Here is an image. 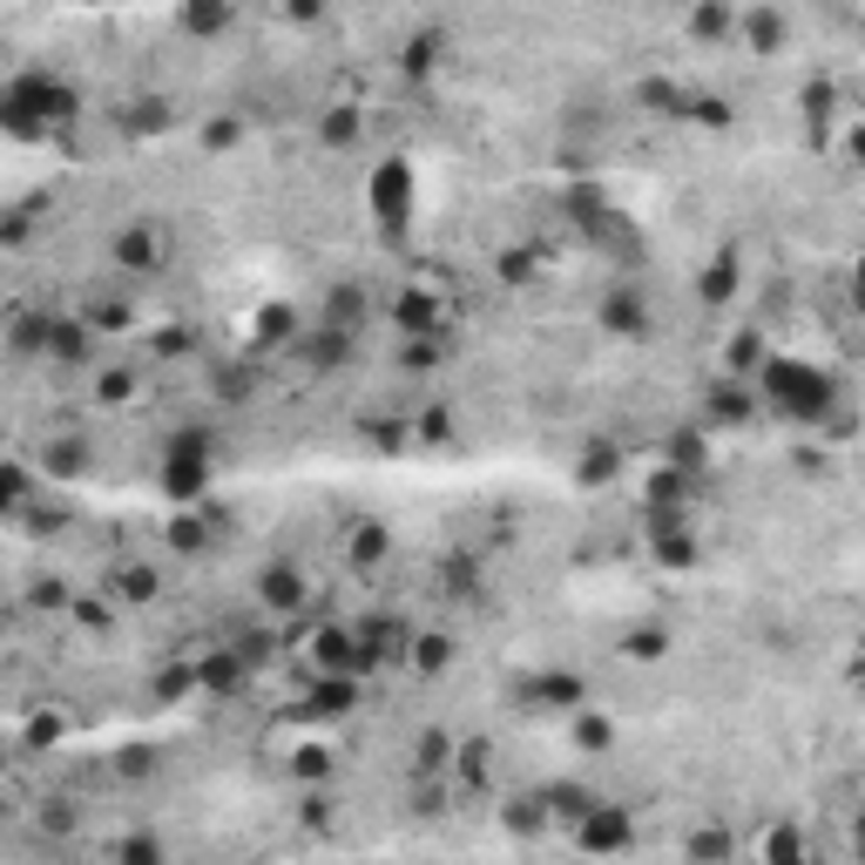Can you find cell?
<instances>
[{"mask_svg":"<svg viewBox=\"0 0 865 865\" xmlns=\"http://www.w3.org/2000/svg\"><path fill=\"white\" fill-rule=\"evenodd\" d=\"M758 400H764L777 419L824 432V426L839 419V379L824 372V366H811V359H771V366L758 372Z\"/></svg>","mask_w":865,"mask_h":865,"instance_id":"obj_1","label":"cell"},{"mask_svg":"<svg viewBox=\"0 0 865 865\" xmlns=\"http://www.w3.org/2000/svg\"><path fill=\"white\" fill-rule=\"evenodd\" d=\"M155 481H163L170 500H204V487L217 481V447H210V432H204V426H183L176 440L163 447Z\"/></svg>","mask_w":865,"mask_h":865,"instance_id":"obj_2","label":"cell"},{"mask_svg":"<svg viewBox=\"0 0 865 865\" xmlns=\"http://www.w3.org/2000/svg\"><path fill=\"white\" fill-rule=\"evenodd\" d=\"M366 204H372V223L385 230V244H406L413 230V204H419V183H413V163L406 155H385L366 183Z\"/></svg>","mask_w":865,"mask_h":865,"instance_id":"obj_3","label":"cell"},{"mask_svg":"<svg viewBox=\"0 0 865 865\" xmlns=\"http://www.w3.org/2000/svg\"><path fill=\"white\" fill-rule=\"evenodd\" d=\"M74 115V89L55 82L48 68H27L8 82V123L14 129H34V123H68Z\"/></svg>","mask_w":865,"mask_h":865,"instance_id":"obj_4","label":"cell"},{"mask_svg":"<svg viewBox=\"0 0 865 865\" xmlns=\"http://www.w3.org/2000/svg\"><path fill=\"white\" fill-rule=\"evenodd\" d=\"M575 839H581V852H622L628 845V811L622 805H581V824H575Z\"/></svg>","mask_w":865,"mask_h":865,"instance_id":"obj_5","label":"cell"},{"mask_svg":"<svg viewBox=\"0 0 865 865\" xmlns=\"http://www.w3.org/2000/svg\"><path fill=\"white\" fill-rule=\"evenodd\" d=\"M596 319H602V332H615V338H643V332H649V298H643L636 285H615V291L602 298Z\"/></svg>","mask_w":865,"mask_h":865,"instance_id":"obj_6","label":"cell"},{"mask_svg":"<svg viewBox=\"0 0 865 865\" xmlns=\"http://www.w3.org/2000/svg\"><path fill=\"white\" fill-rule=\"evenodd\" d=\"M392 325H400L406 338H432V332H440V298H432V291H400V298H392Z\"/></svg>","mask_w":865,"mask_h":865,"instance_id":"obj_7","label":"cell"},{"mask_svg":"<svg viewBox=\"0 0 865 865\" xmlns=\"http://www.w3.org/2000/svg\"><path fill=\"white\" fill-rule=\"evenodd\" d=\"M163 238H155V230H123V238H115V264H123V270H155V264H163Z\"/></svg>","mask_w":865,"mask_h":865,"instance_id":"obj_8","label":"cell"},{"mask_svg":"<svg viewBox=\"0 0 865 865\" xmlns=\"http://www.w3.org/2000/svg\"><path fill=\"white\" fill-rule=\"evenodd\" d=\"M737 27H743V42H751L758 55H777V48H784V14H771V8H758V14H743Z\"/></svg>","mask_w":865,"mask_h":865,"instance_id":"obj_9","label":"cell"},{"mask_svg":"<svg viewBox=\"0 0 865 865\" xmlns=\"http://www.w3.org/2000/svg\"><path fill=\"white\" fill-rule=\"evenodd\" d=\"M42 345H48V359H61V366H74V359H82V351H89V332H82V325H74V319H55V325L42 332Z\"/></svg>","mask_w":865,"mask_h":865,"instance_id":"obj_10","label":"cell"},{"mask_svg":"<svg viewBox=\"0 0 865 865\" xmlns=\"http://www.w3.org/2000/svg\"><path fill=\"white\" fill-rule=\"evenodd\" d=\"M196 683H204V690H217V696H230V690H238V683H244V656H230V649H217V656L204 662V670H196Z\"/></svg>","mask_w":865,"mask_h":865,"instance_id":"obj_11","label":"cell"},{"mask_svg":"<svg viewBox=\"0 0 865 865\" xmlns=\"http://www.w3.org/2000/svg\"><path fill=\"white\" fill-rule=\"evenodd\" d=\"M257 588H264V602H270V609H298V602H304V581H298L285 562H278V568H264Z\"/></svg>","mask_w":865,"mask_h":865,"instance_id":"obj_12","label":"cell"},{"mask_svg":"<svg viewBox=\"0 0 865 865\" xmlns=\"http://www.w3.org/2000/svg\"><path fill=\"white\" fill-rule=\"evenodd\" d=\"M534 696L547 703V711H575V703H581V677L547 670V677H534Z\"/></svg>","mask_w":865,"mask_h":865,"instance_id":"obj_13","label":"cell"},{"mask_svg":"<svg viewBox=\"0 0 865 865\" xmlns=\"http://www.w3.org/2000/svg\"><path fill=\"white\" fill-rule=\"evenodd\" d=\"M351 711V677H325L311 690V717H345Z\"/></svg>","mask_w":865,"mask_h":865,"instance_id":"obj_14","label":"cell"},{"mask_svg":"<svg viewBox=\"0 0 865 865\" xmlns=\"http://www.w3.org/2000/svg\"><path fill=\"white\" fill-rule=\"evenodd\" d=\"M696 291H703V304H724V298L737 291V257H717V264L696 278Z\"/></svg>","mask_w":865,"mask_h":865,"instance_id":"obj_15","label":"cell"},{"mask_svg":"<svg viewBox=\"0 0 865 865\" xmlns=\"http://www.w3.org/2000/svg\"><path fill=\"white\" fill-rule=\"evenodd\" d=\"M291 332H298V311H291V304H264V311H257V338H264V345H285Z\"/></svg>","mask_w":865,"mask_h":865,"instance_id":"obj_16","label":"cell"},{"mask_svg":"<svg viewBox=\"0 0 865 865\" xmlns=\"http://www.w3.org/2000/svg\"><path fill=\"white\" fill-rule=\"evenodd\" d=\"M677 474H703V466H711V440H696V426H683L677 432Z\"/></svg>","mask_w":865,"mask_h":865,"instance_id":"obj_17","label":"cell"},{"mask_svg":"<svg viewBox=\"0 0 865 865\" xmlns=\"http://www.w3.org/2000/svg\"><path fill=\"white\" fill-rule=\"evenodd\" d=\"M413 758H419V771H447V764H453V737H447V730H426V737L413 743Z\"/></svg>","mask_w":865,"mask_h":865,"instance_id":"obj_18","label":"cell"},{"mask_svg":"<svg viewBox=\"0 0 865 865\" xmlns=\"http://www.w3.org/2000/svg\"><path fill=\"white\" fill-rule=\"evenodd\" d=\"M690 865H730V832H717V824H711V832H696L690 839Z\"/></svg>","mask_w":865,"mask_h":865,"instance_id":"obj_19","label":"cell"},{"mask_svg":"<svg viewBox=\"0 0 865 865\" xmlns=\"http://www.w3.org/2000/svg\"><path fill=\"white\" fill-rule=\"evenodd\" d=\"M730 27H737V21H730L724 8H696V14H690V34H696V42H724Z\"/></svg>","mask_w":865,"mask_h":865,"instance_id":"obj_20","label":"cell"},{"mask_svg":"<svg viewBox=\"0 0 865 865\" xmlns=\"http://www.w3.org/2000/svg\"><path fill=\"white\" fill-rule=\"evenodd\" d=\"M413 662H419L426 677L447 670V662H453V643H447V636H419V643H413Z\"/></svg>","mask_w":865,"mask_h":865,"instance_id":"obj_21","label":"cell"},{"mask_svg":"<svg viewBox=\"0 0 865 865\" xmlns=\"http://www.w3.org/2000/svg\"><path fill=\"white\" fill-rule=\"evenodd\" d=\"M771 865H805V839H798V824H777V832H771Z\"/></svg>","mask_w":865,"mask_h":865,"instance_id":"obj_22","label":"cell"},{"mask_svg":"<svg viewBox=\"0 0 865 865\" xmlns=\"http://www.w3.org/2000/svg\"><path fill=\"white\" fill-rule=\"evenodd\" d=\"M123 865H163V839H149V832H136V839H123V852H115Z\"/></svg>","mask_w":865,"mask_h":865,"instance_id":"obj_23","label":"cell"},{"mask_svg":"<svg viewBox=\"0 0 865 865\" xmlns=\"http://www.w3.org/2000/svg\"><path fill=\"white\" fill-rule=\"evenodd\" d=\"M319 136H325L332 149H345L351 136H359V115H351V108H332V115H325V123H319Z\"/></svg>","mask_w":865,"mask_h":865,"instance_id":"obj_24","label":"cell"},{"mask_svg":"<svg viewBox=\"0 0 865 865\" xmlns=\"http://www.w3.org/2000/svg\"><path fill=\"white\" fill-rule=\"evenodd\" d=\"M609 474H615V447L602 440V447H588V453H581V481L596 487V481H609Z\"/></svg>","mask_w":865,"mask_h":865,"instance_id":"obj_25","label":"cell"},{"mask_svg":"<svg viewBox=\"0 0 865 865\" xmlns=\"http://www.w3.org/2000/svg\"><path fill=\"white\" fill-rule=\"evenodd\" d=\"M662 649H670V636H662V628H636V636H628V649H622V656H636V662H656Z\"/></svg>","mask_w":865,"mask_h":865,"instance_id":"obj_26","label":"cell"},{"mask_svg":"<svg viewBox=\"0 0 865 865\" xmlns=\"http://www.w3.org/2000/svg\"><path fill=\"white\" fill-rule=\"evenodd\" d=\"M183 27H189V34H223V27H230V8H189Z\"/></svg>","mask_w":865,"mask_h":865,"instance_id":"obj_27","label":"cell"},{"mask_svg":"<svg viewBox=\"0 0 865 865\" xmlns=\"http://www.w3.org/2000/svg\"><path fill=\"white\" fill-rule=\"evenodd\" d=\"M432 61H440V34H419V42H413V55H406V74H426Z\"/></svg>","mask_w":865,"mask_h":865,"instance_id":"obj_28","label":"cell"},{"mask_svg":"<svg viewBox=\"0 0 865 865\" xmlns=\"http://www.w3.org/2000/svg\"><path fill=\"white\" fill-rule=\"evenodd\" d=\"M690 115L696 123H730V102L724 95H690Z\"/></svg>","mask_w":865,"mask_h":865,"instance_id":"obj_29","label":"cell"},{"mask_svg":"<svg viewBox=\"0 0 865 865\" xmlns=\"http://www.w3.org/2000/svg\"><path fill=\"white\" fill-rule=\"evenodd\" d=\"M170 547H176V555H196V547H204V528H196V521H176Z\"/></svg>","mask_w":865,"mask_h":865,"instance_id":"obj_30","label":"cell"},{"mask_svg":"<svg viewBox=\"0 0 865 865\" xmlns=\"http://www.w3.org/2000/svg\"><path fill=\"white\" fill-rule=\"evenodd\" d=\"M359 562H372V555H385V528H359V547H351Z\"/></svg>","mask_w":865,"mask_h":865,"instance_id":"obj_31","label":"cell"},{"mask_svg":"<svg viewBox=\"0 0 865 865\" xmlns=\"http://www.w3.org/2000/svg\"><path fill=\"white\" fill-rule=\"evenodd\" d=\"M123 588H129V602H149V588H155V575H149V568H129V575H123Z\"/></svg>","mask_w":865,"mask_h":865,"instance_id":"obj_32","label":"cell"},{"mask_svg":"<svg viewBox=\"0 0 865 865\" xmlns=\"http://www.w3.org/2000/svg\"><path fill=\"white\" fill-rule=\"evenodd\" d=\"M575 737H581V743H596V751H602V743H609V724H602V717H581V724H575Z\"/></svg>","mask_w":865,"mask_h":865,"instance_id":"obj_33","label":"cell"},{"mask_svg":"<svg viewBox=\"0 0 865 865\" xmlns=\"http://www.w3.org/2000/svg\"><path fill=\"white\" fill-rule=\"evenodd\" d=\"M304 764H298V777H332V758L325 751H298Z\"/></svg>","mask_w":865,"mask_h":865,"instance_id":"obj_34","label":"cell"},{"mask_svg":"<svg viewBox=\"0 0 865 865\" xmlns=\"http://www.w3.org/2000/svg\"><path fill=\"white\" fill-rule=\"evenodd\" d=\"M852 298H858V311H865V251H858V264H852Z\"/></svg>","mask_w":865,"mask_h":865,"instance_id":"obj_35","label":"cell"},{"mask_svg":"<svg viewBox=\"0 0 865 865\" xmlns=\"http://www.w3.org/2000/svg\"><path fill=\"white\" fill-rule=\"evenodd\" d=\"M852 163H858V170H865V123H858V129H852Z\"/></svg>","mask_w":865,"mask_h":865,"instance_id":"obj_36","label":"cell"},{"mask_svg":"<svg viewBox=\"0 0 865 865\" xmlns=\"http://www.w3.org/2000/svg\"><path fill=\"white\" fill-rule=\"evenodd\" d=\"M852 683H858V696H865V656H858V662H852Z\"/></svg>","mask_w":865,"mask_h":865,"instance_id":"obj_37","label":"cell"},{"mask_svg":"<svg viewBox=\"0 0 865 865\" xmlns=\"http://www.w3.org/2000/svg\"><path fill=\"white\" fill-rule=\"evenodd\" d=\"M858 839H865V818H858Z\"/></svg>","mask_w":865,"mask_h":865,"instance_id":"obj_38","label":"cell"}]
</instances>
